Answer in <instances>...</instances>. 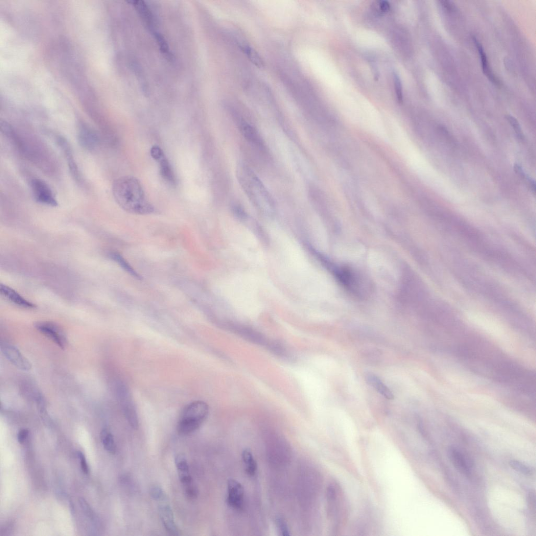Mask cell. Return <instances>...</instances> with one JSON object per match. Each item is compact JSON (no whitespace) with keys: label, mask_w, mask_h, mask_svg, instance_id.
<instances>
[{"label":"cell","mask_w":536,"mask_h":536,"mask_svg":"<svg viewBox=\"0 0 536 536\" xmlns=\"http://www.w3.org/2000/svg\"><path fill=\"white\" fill-rule=\"evenodd\" d=\"M112 192L117 204L127 212L148 215L154 212V207L147 200L140 183L134 176L117 178L113 183Z\"/></svg>","instance_id":"6da1fadb"},{"label":"cell","mask_w":536,"mask_h":536,"mask_svg":"<svg viewBox=\"0 0 536 536\" xmlns=\"http://www.w3.org/2000/svg\"><path fill=\"white\" fill-rule=\"evenodd\" d=\"M236 175L247 197L255 206L264 212L273 211L274 202L271 194L251 168L243 164L240 165L236 170Z\"/></svg>","instance_id":"7a4b0ae2"},{"label":"cell","mask_w":536,"mask_h":536,"mask_svg":"<svg viewBox=\"0 0 536 536\" xmlns=\"http://www.w3.org/2000/svg\"><path fill=\"white\" fill-rule=\"evenodd\" d=\"M208 413L209 406L205 402L196 401L190 403L184 408L178 421L177 433L184 436L193 433L201 426Z\"/></svg>","instance_id":"3957f363"},{"label":"cell","mask_w":536,"mask_h":536,"mask_svg":"<svg viewBox=\"0 0 536 536\" xmlns=\"http://www.w3.org/2000/svg\"><path fill=\"white\" fill-rule=\"evenodd\" d=\"M327 495L329 516L337 529L346 519L347 509L344 495L341 487L336 483L329 486Z\"/></svg>","instance_id":"277c9868"},{"label":"cell","mask_w":536,"mask_h":536,"mask_svg":"<svg viewBox=\"0 0 536 536\" xmlns=\"http://www.w3.org/2000/svg\"><path fill=\"white\" fill-rule=\"evenodd\" d=\"M34 200L38 203L52 207L58 206V202L50 187L41 178L35 177L30 182Z\"/></svg>","instance_id":"5b68a950"},{"label":"cell","mask_w":536,"mask_h":536,"mask_svg":"<svg viewBox=\"0 0 536 536\" xmlns=\"http://www.w3.org/2000/svg\"><path fill=\"white\" fill-rule=\"evenodd\" d=\"M35 326L42 334L64 349L68 343L67 336L63 329L59 325L50 321H39Z\"/></svg>","instance_id":"8992f818"},{"label":"cell","mask_w":536,"mask_h":536,"mask_svg":"<svg viewBox=\"0 0 536 536\" xmlns=\"http://www.w3.org/2000/svg\"><path fill=\"white\" fill-rule=\"evenodd\" d=\"M118 397L124 413L130 426L137 430L139 426L138 416L131 395L127 388L121 385L118 391Z\"/></svg>","instance_id":"52a82bcc"},{"label":"cell","mask_w":536,"mask_h":536,"mask_svg":"<svg viewBox=\"0 0 536 536\" xmlns=\"http://www.w3.org/2000/svg\"><path fill=\"white\" fill-rule=\"evenodd\" d=\"M244 488L239 482L234 479L228 481L226 502L229 507L241 510L244 504Z\"/></svg>","instance_id":"ba28073f"},{"label":"cell","mask_w":536,"mask_h":536,"mask_svg":"<svg viewBox=\"0 0 536 536\" xmlns=\"http://www.w3.org/2000/svg\"><path fill=\"white\" fill-rule=\"evenodd\" d=\"M77 138L80 145L87 151H93L99 145V137L98 134L85 123L79 124Z\"/></svg>","instance_id":"9c48e42d"},{"label":"cell","mask_w":536,"mask_h":536,"mask_svg":"<svg viewBox=\"0 0 536 536\" xmlns=\"http://www.w3.org/2000/svg\"><path fill=\"white\" fill-rule=\"evenodd\" d=\"M1 349L7 359L18 369L26 371L32 369L31 363L14 346L5 342L2 343Z\"/></svg>","instance_id":"30bf717a"},{"label":"cell","mask_w":536,"mask_h":536,"mask_svg":"<svg viewBox=\"0 0 536 536\" xmlns=\"http://www.w3.org/2000/svg\"><path fill=\"white\" fill-rule=\"evenodd\" d=\"M449 457L454 466L461 473L469 476L471 473L472 461L466 455L454 446L448 450Z\"/></svg>","instance_id":"8fae6325"},{"label":"cell","mask_w":536,"mask_h":536,"mask_svg":"<svg viewBox=\"0 0 536 536\" xmlns=\"http://www.w3.org/2000/svg\"><path fill=\"white\" fill-rule=\"evenodd\" d=\"M158 503L159 516L166 530L172 535H180V531L175 524L173 513L169 503L168 499Z\"/></svg>","instance_id":"7c38bea8"},{"label":"cell","mask_w":536,"mask_h":536,"mask_svg":"<svg viewBox=\"0 0 536 536\" xmlns=\"http://www.w3.org/2000/svg\"><path fill=\"white\" fill-rule=\"evenodd\" d=\"M57 140L58 144L64 153L67 159L70 173L75 181L80 183L82 181L81 175L69 142L62 136H58Z\"/></svg>","instance_id":"4fadbf2b"},{"label":"cell","mask_w":536,"mask_h":536,"mask_svg":"<svg viewBox=\"0 0 536 536\" xmlns=\"http://www.w3.org/2000/svg\"><path fill=\"white\" fill-rule=\"evenodd\" d=\"M174 461L178 475L183 487L193 483L194 480L190 474L189 464L185 456L183 454H177L175 457Z\"/></svg>","instance_id":"5bb4252c"},{"label":"cell","mask_w":536,"mask_h":536,"mask_svg":"<svg viewBox=\"0 0 536 536\" xmlns=\"http://www.w3.org/2000/svg\"><path fill=\"white\" fill-rule=\"evenodd\" d=\"M0 292L3 296L18 306L28 309L36 308V306L33 303L6 285L2 284L0 285Z\"/></svg>","instance_id":"9a60e30c"},{"label":"cell","mask_w":536,"mask_h":536,"mask_svg":"<svg viewBox=\"0 0 536 536\" xmlns=\"http://www.w3.org/2000/svg\"><path fill=\"white\" fill-rule=\"evenodd\" d=\"M366 382L370 386L373 387L380 394L388 400H394L395 396L392 391L386 386L380 380V379L373 373H369L366 375Z\"/></svg>","instance_id":"2e32d148"},{"label":"cell","mask_w":536,"mask_h":536,"mask_svg":"<svg viewBox=\"0 0 536 536\" xmlns=\"http://www.w3.org/2000/svg\"><path fill=\"white\" fill-rule=\"evenodd\" d=\"M472 39L479 52L482 69H483L484 74L492 83L497 85H499L500 82L499 80L493 74L490 68L488 57L483 46L475 37H473Z\"/></svg>","instance_id":"e0dca14e"},{"label":"cell","mask_w":536,"mask_h":536,"mask_svg":"<svg viewBox=\"0 0 536 536\" xmlns=\"http://www.w3.org/2000/svg\"><path fill=\"white\" fill-rule=\"evenodd\" d=\"M240 131L246 139L253 144L261 146L263 145L262 140L256 129L251 125L242 122L240 125Z\"/></svg>","instance_id":"ac0fdd59"},{"label":"cell","mask_w":536,"mask_h":536,"mask_svg":"<svg viewBox=\"0 0 536 536\" xmlns=\"http://www.w3.org/2000/svg\"><path fill=\"white\" fill-rule=\"evenodd\" d=\"M159 163L160 172L164 180L170 185L176 184V178L172 167L165 155L158 160Z\"/></svg>","instance_id":"d6986e66"},{"label":"cell","mask_w":536,"mask_h":536,"mask_svg":"<svg viewBox=\"0 0 536 536\" xmlns=\"http://www.w3.org/2000/svg\"><path fill=\"white\" fill-rule=\"evenodd\" d=\"M239 46L248 59L254 65L259 68L264 67V64L262 58L253 48L243 42H239Z\"/></svg>","instance_id":"ffe728a7"},{"label":"cell","mask_w":536,"mask_h":536,"mask_svg":"<svg viewBox=\"0 0 536 536\" xmlns=\"http://www.w3.org/2000/svg\"><path fill=\"white\" fill-rule=\"evenodd\" d=\"M242 457L247 474L249 476H254L257 470V464L252 452L246 449L243 451Z\"/></svg>","instance_id":"44dd1931"},{"label":"cell","mask_w":536,"mask_h":536,"mask_svg":"<svg viewBox=\"0 0 536 536\" xmlns=\"http://www.w3.org/2000/svg\"><path fill=\"white\" fill-rule=\"evenodd\" d=\"M110 256L115 262L117 263L124 271L130 274L132 276L138 280H141V277L135 271L133 267L120 254L117 253H112Z\"/></svg>","instance_id":"7402d4cb"},{"label":"cell","mask_w":536,"mask_h":536,"mask_svg":"<svg viewBox=\"0 0 536 536\" xmlns=\"http://www.w3.org/2000/svg\"><path fill=\"white\" fill-rule=\"evenodd\" d=\"M101 438L104 449L111 454H115L116 446L113 435L106 429L101 433Z\"/></svg>","instance_id":"603a6c76"},{"label":"cell","mask_w":536,"mask_h":536,"mask_svg":"<svg viewBox=\"0 0 536 536\" xmlns=\"http://www.w3.org/2000/svg\"><path fill=\"white\" fill-rule=\"evenodd\" d=\"M150 493L152 498L157 502L168 499L167 494L164 490L157 485L153 486L151 488Z\"/></svg>","instance_id":"cb8c5ba5"},{"label":"cell","mask_w":536,"mask_h":536,"mask_svg":"<svg viewBox=\"0 0 536 536\" xmlns=\"http://www.w3.org/2000/svg\"><path fill=\"white\" fill-rule=\"evenodd\" d=\"M79 503L84 513L88 519H90L93 522H97L98 521V517L91 506L86 501V500L83 498H80Z\"/></svg>","instance_id":"d4e9b609"},{"label":"cell","mask_w":536,"mask_h":536,"mask_svg":"<svg viewBox=\"0 0 536 536\" xmlns=\"http://www.w3.org/2000/svg\"><path fill=\"white\" fill-rule=\"evenodd\" d=\"M510 466L515 470L523 474H531V470L523 463L516 460H512L509 462Z\"/></svg>","instance_id":"484cf974"},{"label":"cell","mask_w":536,"mask_h":536,"mask_svg":"<svg viewBox=\"0 0 536 536\" xmlns=\"http://www.w3.org/2000/svg\"><path fill=\"white\" fill-rule=\"evenodd\" d=\"M506 118L513 127L517 137L520 139L523 140L524 138L523 133L519 122L515 117L510 115H507Z\"/></svg>","instance_id":"4316f807"},{"label":"cell","mask_w":536,"mask_h":536,"mask_svg":"<svg viewBox=\"0 0 536 536\" xmlns=\"http://www.w3.org/2000/svg\"><path fill=\"white\" fill-rule=\"evenodd\" d=\"M276 524L277 527L281 534L283 536H289L290 535L289 528L286 523L285 521L282 518L279 517L276 519Z\"/></svg>","instance_id":"83f0119b"},{"label":"cell","mask_w":536,"mask_h":536,"mask_svg":"<svg viewBox=\"0 0 536 536\" xmlns=\"http://www.w3.org/2000/svg\"><path fill=\"white\" fill-rule=\"evenodd\" d=\"M394 83L397 98L399 101L401 102L403 100L402 85L399 77L396 74L394 75Z\"/></svg>","instance_id":"f1b7e54d"},{"label":"cell","mask_w":536,"mask_h":536,"mask_svg":"<svg viewBox=\"0 0 536 536\" xmlns=\"http://www.w3.org/2000/svg\"><path fill=\"white\" fill-rule=\"evenodd\" d=\"M151 154L152 157L157 161L165 155L163 150L157 146H154L152 147Z\"/></svg>","instance_id":"f546056e"},{"label":"cell","mask_w":536,"mask_h":536,"mask_svg":"<svg viewBox=\"0 0 536 536\" xmlns=\"http://www.w3.org/2000/svg\"><path fill=\"white\" fill-rule=\"evenodd\" d=\"M78 456L80 460L81 467L82 471L86 474H88L89 472V469L84 455L82 452H79L78 453Z\"/></svg>","instance_id":"4dcf8cb0"},{"label":"cell","mask_w":536,"mask_h":536,"mask_svg":"<svg viewBox=\"0 0 536 536\" xmlns=\"http://www.w3.org/2000/svg\"><path fill=\"white\" fill-rule=\"evenodd\" d=\"M28 436V431L24 429L21 430L17 435V440L20 443H23Z\"/></svg>","instance_id":"1f68e13d"},{"label":"cell","mask_w":536,"mask_h":536,"mask_svg":"<svg viewBox=\"0 0 536 536\" xmlns=\"http://www.w3.org/2000/svg\"><path fill=\"white\" fill-rule=\"evenodd\" d=\"M440 3L443 8L449 12H453L455 10V7L451 2L440 1Z\"/></svg>","instance_id":"d6a6232c"},{"label":"cell","mask_w":536,"mask_h":536,"mask_svg":"<svg viewBox=\"0 0 536 536\" xmlns=\"http://www.w3.org/2000/svg\"><path fill=\"white\" fill-rule=\"evenodd\" d=\"M379 7L381 11L383 12H388L390 9V5L386 2H381L379 4Z\"/></svg>","instance_id":"836d02e7"}]
</instances>
